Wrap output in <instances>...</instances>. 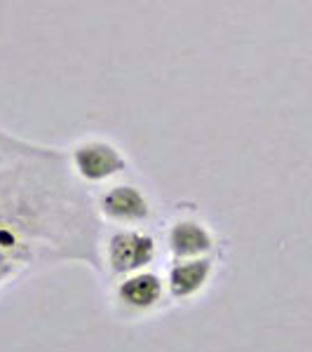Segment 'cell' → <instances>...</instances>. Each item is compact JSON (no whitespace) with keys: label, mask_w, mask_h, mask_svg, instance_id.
Instances as JSON below:
<instances>
[{"label":"cell","mask_w":312,"mask_h":352,"mask_svg":"<svg viewBox=\"0 0 312 352\" xmlns=\"http://www.w3.org/2000/svg\"><path fill=\"white\" fill-rule=\"evenodd\" d=\"M68 261L101 268L92 202L64 153L0 129V289Z\"/></svg>","instance_id":"obj_1"},{"label":"cell","mask_w":312,"mask_h":352,"mask_svg":"<svg viewBox=\"0 0 312 352\" xmlns=\"http://www.w3.org/2000/svg\"><path fill=\"white\" fill-rule=\"evenodd\" d=\"M157 258L155 237L144 230L120 228L106 240V265L109 272L115 277L132 275V272L151 268V263Z\"/></svg>","instance_id":"obj_2"},{"label":"cell","mask_w":312,"mask_h":352,"mask_svg":"<svg viewBox=\"0 0 312 352\" xmlns=\"http://www.w3.org/2000/svg\"><path fill=\"white\" fill-rule=\"evenodd\" d=\"M71 164L76 176H80L85 184H104L127 169L122 153L109 141L99 139L78 144L71 153Z\"/></svg>","instance_id":"obj_3"},{"label":"cell","mask_w":312,"mask_h":352,"mask_svg":"<svg viewBox=\"0 0 312 352\" xmlns=\"http://www.w3.org/2000/svg\"><path fill=\"white\" fill-rule=\"evenodd\" d=\"M164 292H167V285L162 282V277L146 268L132 272V275H124L118 282L115 300L127 312L144 315V312H153L155 308H160L164 300Z\"/></svg>","instance_id":"obj_4"},{"label":"cell","mask_w":312,"mask_h":352,"mask_svg":"<svg viewBox=\"0 0 312 352\" xmlns=\"http://www.w3.org/2000/svg\"><path fill=\"white\" fill-rule=\"evenodd\" d=\"M99 212L106 219L115 221V223H127V226L144 223V221H148L153 217L148 197L141 192V188L129 184H118L106 190L99 197Z\"/></svg>","instance_id":"obj_5"},{"label":"cell","mask_w":312,"mask_h":352,"mask_svg":"<svg viewBox=\"0 0 312 352\" xmlns=\"http://www.w3.org/2000/svg\"><path fill=\"white\" fill-rule=\"evenodd\" d=\"M214 261L207 256L197 258H174L167 272V294L174 300H188L212 282Z\"/></svg>","instance_id":"obj_6"},{"label":"cell","mask_w":312,"mask_h":352,"mask_svg":"<svg viewBox=\"0 0 312 352\" xmlns=\"http://www.w3.org/2000/svg\"><path fill=\"white\" fill-rule=\"evenodd\" d=\"M167 249L174 258L207 256L214 249V235L195 219H179L167 232Z\"/></svg>","instance_id":"obj_7"}]
</instances>
